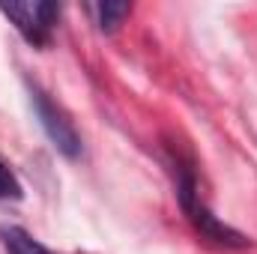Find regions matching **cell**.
I'll use <instances>...</instances> for the list:
<instances>
[{
	"label": "cell",
	"instance_id": "1",
	"mask_svg": "<svg viewBox=\"0 0 257 254\" xmlns=\"http://www.w3.org/2000/svg\"><path fill=\"white\" fill-rule=\"evenodd\" d=\"M177 197H180V206H183L186 218L192 221V227L197 230L200 239L221 245V248H248V236H242L239 230H233L230 224H224L221 218H215L209 212V206L200 200L194 171L189 165H180V162H177Z\"/></svg>",
	"mask_w": 257,
	"mask_h": 254
},
{
	"label": "cell",
	"instance_id": "2",
	"mask_svg": "<svg viewBox=\"0 0 257 254\" xmlns=\"http://www.w3.org/2000/svg\"><path fill=\"white\" fill-rule=\"evenodd\" d=\"M0 12L15 24V30L33 45L45 48L60 18V6L48 0H24V3H0Z\"/></svg>",
	"mask_w": 257,
	"mask_h": 254
},
{
	"label": "cell",
	"instance_id": "3",
	"mask_svg": "<svg viewBox=\"0 0 257 254\" xmlns=\"http://www.w3.org/2000/svg\"><path fill=\"white\" fill-rule=\"evenodd\" d=\"M30 102H33V111H36L39 123L45 129L48 141L54 144V150L63 153L66 159H78L84 147H81V135H78V129L72 126V120L66 117L39 87H30Z\"/></svg>",
	"mask_w": 257,
	"mask_h": 254
},
{
	"label": "cell",
	"instance_id": "4",
	"mask_svg": "<svg viewBox=\"0 0 257 254\" xmlns=\"http://www.w3.org/2000/svg\"><path fill=\"white\" fill-rule=\"evenodd\" d=\"M0 242H3L6 254H54L48 251L39 239H33L24 227H15V224L0 227Z\"/></svg>",
	"mask_w": 257,
	"mask_h": 254
},
{
	"label": "cell",
	"instance_id": "5",
	"mask_svg": "<svg viewBox=\"0 0 257 254\" xmlns=\"http://www.w3.org/2000/svg\"><path fill=\"white\" fill-rule=\"evenodd\" d=\"M93 12H96V18H99V30L114 33V30L123 24V18L132 12V6L123 3V0H105V3H99Z\"/></svg>",
	"mask_w": 257,
	"mask_h": 254
},
{
	"label": "cell",
	"instance_id": "6",
	"mask_svg": "<svg viewBox=\"0 0 257 254\" xmlns=\"http://www.w3.org/2000/svg\"><path fill=\"white\" fill-rule=\"evenodd\" d=\"M21 194H24V189H21L18 177L0 162V200H21Z\"/></svg>",
	"mask_w": 257,
	"mask_h": 254
}]
</instances>
